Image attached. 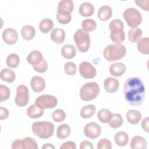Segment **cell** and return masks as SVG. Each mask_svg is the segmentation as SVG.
<instances>
[{
  "label": "cell",
  "mask_w": 149,
  "mask_h": 149,
  "mask_svg": "<svg viewBox=\"0 0 149 149\" xmlns=\"http://www.w3.org/2000/svg\"><path fill=\"white\" fill-rule=\"evenodd\" d=\"M21 34L24 40L27 41L31 40L36 35L35 29L31 25H26L22 28Z\"/></svg>",
  "instance_id": "4316f807"
},
{
  "label": "cell",
  "mask_w": 149,
  "mask_h": 149,
  "mask_svg": "<svg viewBox=\"0 0 149 149\" xmlns=\"http://www.w3.org/2000/svg\"><path fill=\"white\" fill-rule=\"evenodd\" d=\"M126 53V47L122 44H110L104 49V57L108 61H115L123 58Z\"/></svg>",
  "instance_id": "3957f363"
},
{
  "label": "cell",
  "mask_w": 149,
  "mask_h": 149,
  "mask_svg": "<svg viewBox=\"0 0 149 149\" xmlns=\"http://www.w3.org/2000/svg\"><path fill=\"white\" fill-rule=\"evenodd\" d=\"M97 15L100 20L105 22L109 20L112 15V10L108 5L101 6L97 13Z\"/></svg>",
  "instance_id": "603a6c76"
},
{
  "label": "cell",
  "mask_w": 149,
  "mask_h": 149,
  "mask_svg": "<svg viewBox=\"0 0 149 149\" xmlns=\"http://www.w3.org/2000/svg\"><path fill=\"white\" fill-rule=\"evenodd\" d=\"M29 100V89L26 86L21 84L17 87L16 95L15 98V102L17 106L23 107L26 106Z\"/></svg>",
  "instance_id": "ba28073f"
},
{
  "label": "cell",
  "mask_w": 149,
  "mask_h": 149,
  "mask_svg": "<svg viewBox=\"0 0 149 149\" xmlns=\"http://www.w3.org/2000/svg\"><path fill=\"white\" fill-rule=\"evenodd\" d=\"M54 27L53 21L49 18L42 19L39 23V29L41 33L47 34Z\"/></svg>",
  "instance_id": "4dcf8cb0"
},
{
  "label": "cell",
  "mask_w": 149,
  "mask_h": 149,
  "mask_svg": "<svg viewBox=\"0 0 149 149\" xmlns=\"http://www.w3.org/2000/svg\"><path fill=\"white\" fill-rule=\"evenodd\" d=\"M99 93V85L96 82H88L83 85L80 88V97L84 101H90L95 99Z\"/></svg>",
  "instance_id": "277c9868"
},
{
  "label": "cell",
  "mask_w": 149,
  "mask_h": 149,
  "mask_svg": "<svg viewBox=\"0 0 149 149\" xmlns=\"http://www.w3.org/2000/svg\"><path fill=\"white\" fill-rule=\"evenodd\" d=\"M0 77L2 80L11 83L15 81L16 75L15 72L11 69L4 68L1 70Z\"/></svg>",
  "instance_id": "d4e9b609"
},
{
  "label": "cell",
  "mask_w": 149,
  "mask_h": 149,
  "mask_svg": "<svg viewBox=\"0 0 149 149\" xmlns=\"http://www.w3.org/2000/svg\"><path fill=\"white\" fill-rule=\"evenodd\" d=\"M56 19L62 24H68L72 20L71 13L66 10H58L56 12Z\"/></svg>",
  "instance_id": "484cf974"
},
{
  "label": "cell",
  "mask_w": 149,
  "mask_h": 149,
  "mask_svg": "<svg viewBox=\"0 0 149 149\" xmlns=\"http://www.w3.org/2000/svg\"><path fill=\"white\" fill-rule=\"evenodd\" d=\"M79 12L80 15L83 17H90L94 12V7L91 3L84 2L80 5Z\"/></svg>",
  "instance_id": "ffe728a7"
},
{
  "label": "cell",
  "mask_w": 149,
  "mask_h": 149,
  "mask_svg": "<svg viewBox=\"0 0 149 149\" xmlns=\"http://www.w3.org/2000/svg\"><path fill=\"white\" fill-rule=\"evenodd\" d=\"M123 16L127 24L131 28L137 27L142 22L140 12L134 8H127L124 11Z\"/></svg>",
  "instance_id": "8992f818"
},
{
  "label": "cell",
  "mask_w": 149,
  "mask_h": 149,
  "mask_svg": "<svg viewBox=\"0 0 149 149\" xmlns=\"http://www.w3.org/2000/svg\"><path fill=\"white\" fill-rule=\"evenodd\" d=\"M80 149H93L94 148V146L91 142L87 141V140H84L81 142L80 144Z\"/></svg>",
  "instance_id": "c3c4849f"
},
{
  "label": "cell",
  "mask_w": 149,
  "mask_h": 149,
  "mask_svg": "<svg viewBox=\"0 0 149 149\" xmlns=\"http://www.w3.org/2000/svg\"><path fill=\"white\" fill-rule=\"evenodd\" d=\"M83 132L86 137L91 139H95L100 135L101 128L97 123L91 122L85 125Z\"/></svg>",
  "instance_id": "8fae6325"
},
{
  "label": "cell",
  "mask_w": 149,
  "mask_h": 149,
  "mask_svg": "<svg viewBox=\"0 0 149 149\" xmlns=\"http://www.w3.org/2000/svg\"><path fill=\"white\" fill-rule=\"evenodd\" d=\"M66 113L61 109H57L55 110L52 114V119L56 122H61L66 118Z\"/></svg>",
  "instance_id": "f35d334b"
},
{
  "label": "cell",
  "mask_w": 149,
  "mask_h": 149,
  "mask_svg": "<svg viewBox=\"0 0 149 149\" xmlns=\"http://www.w3.org/2000/svg\"><path fill=\"white\" fill-rule=\"evenodd\" d=\"M73 40L75 42L78 50L81 52H86L90 44L89 34L83 29H78L73 35Z\"/></svg>",
  "instance_id": "5b68a950"
},
{
  "label": "cell",
  "mask_w": 149,
  "mask_h": 149,
  "mask_svg": "<svg viewBox=\"0 0 149 149\" xmlns=\"http://www.w3.org/2000/svg\"><path fill=\"white\" fill-rule=\"evenodd\" d=\"M97 27V24L96 22L91 19H84L81 22L82 29L86 32L93 31L96 29Z\"/></svg>",
  "instance_id": "d590c367"
},
{
  "label": "cell",
  "mask_w": 149,
  "mask_h": 149,
  "mask_svg": "<svg viewBox=\"0 0 149 149\" xmlns=\"http://www.w3.org/2000/svg\"><path fill=\"white\" fill-rule=\"evenodd\" d=\"M62 56L66 59H71L76 55V49L75 47L71 44H65L61 48Z\"/></svg>",
  "instance_id": "44dd1931"
},
{
  "label": "cell",
  "mask_w": 149,
  "mask_h": 149,
  "mask_svg": "<svg viewBox=\"0 0 149 149\" xmlns=\"http://www.w3.org/2000/svg\"><path fill=\"white\" fill-rule=\"evenodd\" d=\"M96 108L94 105L90 104L84 106L80 110V116L83 119H88L92 117L95 113Z\"/></svg>",
  "instance_id": "d6a6232c"
},
{
  "label": "cell",
  "mask_w": 149,
  "mask_h": 149,
  "mask_svg": "<svg viewBox=\"0 0 149 149\" xmlns=\"http://www.w3.org/2000/svg\"><path fill=\"white\" fill-rule=\"evenodd\" d=\"M135 3L142 9L148 12L149 11V1L148 0H138L135 1Z\"/></svg>",
  "instance_id": "f6af8a7d"
},
{
  "label": "cell",
  "mask_w": 149,
  "mask_h": 149,
  "mask_svg": "<svg viewBox=\"0 0 149 149\" xmlns=\"http://www.w3.org/2000/svg\"><path fill=\"white\" fill-rule=\"evenodd\" d=\"M142 34L143 32L141 29L139 27L131 28L128 31V39L131 42L135 43L141 38Z\"/></svg>",
  "instance_id": "1f68e13d"
},
{
  "label": "cell",
  "mask_w": 149,
  "mask_h": 149,
  "mask_svg": "<svg viewBox=\"0 0 149 149\" xmlns=\"http://www.w3.org/2000/svg\"><path fill=\"white\" fill-rule=\"evenodd\" d=\"M124 29H113L111 30L110 33V37L112 42L115 44H121L125 38V31L123 30Z\"/></svg>",
  "instance_id": "2e32d148"
},
{
  "label": "cell",
  "mask_w": 149,
  "mask_h": 149,
  "mask_svg": "<svg viewBox=\"0 0 149 149\" xmlns=\"http://www.w3.org/2000/svg\"><path fill=\"white\" fill-rule=\"evenodd\" d=\"M149 118L146 117L141 121V127L144 131L146 132H149Z\"/></svg>",
  "instance_id": "681fc988"
},
{
  "label": "cell",
  "mask_w": 149,
  "mask_h": 149,
  "mask_svg": "<svg viewBox=\"0 0 149 149\" xmlns=\"http://www.w3.org/2000/svg\"><path fill=\"white\" fill-rule=\"evenodd\" d=\"M64 70L68 75L73 76L76 73V66L73 62H67L64 65Z\"/></svg>",
  "instance_id": "ab89813d"
},
{
  "label": "cell",
  "mask_w": 149,
  "mask_h": 149,
  "mask_svg": "<svg viewBox=\"0 0 149 149\" xmlns=\"http://www.w3.org/2000/svg\"><path fill=\"white\" fill-rule=\"evenodd\" d=\"M119 83L118 79L109 77L105 79L104 87L105 91L109 93H115L119 88Z\"/></svg>",
  "instance_id": "5bb4252c"
},
{
  "label": "cell",
  "mask_w": 149,
  "mask_h": 149,
  "mask_svg": "<svg viewBox=\"0 0 149 149\" xmlns=\"http://www.w3.org/2000/svg\"><path fill=\"white\" fill-rule=\"evenodd\" d=\"M110 74L115 77H119L122 76L126 70V65L120 62H116L111 64L109 66Z\"/></svg>",
  "instance_id": "9a60e30c"
},
{
  "label": "cell",
  "mask_w": 149,
  "mask_h": 149,
  "mask_svg": "<svg viewBox=\"0 0 149 149\" xmlns=\"http://www.w3.org/2000/svg\"><path fill=\"white\" fill-rule=\"evenodd\" d=\"M54 125L47 121L35 122L31 126V130L34 135L42 139L51 137L54 134Z\"/></svg>",
  "instance_id": "7a4b0ae2"
},
{
  "label": "cell",
  "mask_w": 149,
  "mask_h": 149,
  "mask_svg": "<svg viewBox=\"0 0 149 149\" xmlns=\"http://www.w3.org/2000/svg\"><path fill=\"white\" fill-rule=\"evenodd\" d=\"M33 69L35 71L37 72L38 73H42L45 72L48 69V64L45 59H44L38 65L33 66Z\"/></svg>",
  "instance_id": "7bdbcfd3"
},
{
  "label": "cell",
  "mask_w": 149,
  "mask_h": 149,
  "mask_svg": "<svg viewBox=\"0 0 149 149\" xmlns=\"http://www.w3.org/2000/svg\"><path fill=\"white\" fill-rule=\"evenodd\" d=\"M6 65L11 68H17L20 63V58L19 55L16 54H9L6 59Z\"/></svg>",
  "instance_id": "8d00e7d4"
},
{
  "label": "cell",
  "mask_w": 149,
  "mask_h": 149,
  "mask_svg": "<svg viewBox=\"0 0 149 149\" xmlns=\"http://www.w3.org/2000/svg\"><path fill=\"white\" fill-rule=\"evenodd\" d=\"M74 8L73 2L72 0H62L58 5V10H66L71 13Z\"/></svg>",
  "instance_id": "74e56055"
},
{
  "label": "cell",
  "mask_w": 149,
  "mask_h": 149,
  "mask_svg": "<svg viewBox=\"0 0 149 149\" xmlns=\"http://www.w3.org/2000/svg\"><path fill=\"white\" fill-rule=\"evenodd\" d=\"M112 113L107 109H101L97 113V118L98 120L104 123H108L112 118Z\"/></svg>",
  "instance_id": "e575fe53"
},
{
  "label": "cell",
  "mask_w": 149,
  "mask_h": 149,
  "mask_svg": "<svg viewBox=\"0 0 149 149\" xmlns=\"http://www.w3.org/2000/svg\"><path fill=\"white\" fill-rule=\"evenodd\" d=\"M42 149H47V148H55V147L52 144H50V143H46V144H44V146L42 147Z\"/></svg>",
  "instance_id": "f907efd6"
},
{
  "label": "cell",
  "mask_w": 149,
  "mask_h": 149,
  "mask_svg": "<svg viewBox=\"0 0 149 149\" xmlns=\"http://www.w3.org/2000/svg\"><path fill=\"white\" fill-rule=\"evenodd\" d=\"M12 149H37L38 145L36 140L31 137L23 139H16L12 142Z\"/></svg>",
  "instance_id": "9c48e42d"
},
{
  "label": "cell",
  "mask_w": 149,
  "mask_h": 149,
  "mask_svg": "<svg viewBox=\"0 0 149 149\" xmlns=\"http://www.w3.org/2000/svg\"><path fill=\"white\" fill-rule=\"evenodd\" d=\"M60 149H76V145L72 141H68L63 143L59 147Z\"/></svg>",
  "instance_id": "bcb514c9"
},
{
  "label": "cell",
  "mask_w": 149,
  "mask_h": 149,
  "mask_svg": "<svg viewBox=\"0 0 149 149\" xmlns=\"http://www.w3.org/2000/svg\"><path fill=\"white\" fill-rule=\"evenodd\" d=\"M35 104L41 109H52L58 104V100L53 95L43 94L38 96L35 100Z\"/></svg>",
  "instance_id": "52a82bcc"
},
{
  "label": "cell",
  "mask_w": 149,
  "mask_h": 149,
  "mask_svg": "<svg viewBox=\"0 0 149 149\" xmlns=\"http://www.w3.org/2000/svg\"><path fill=\"white\" fill-rule=\"evenodd\" d=\"M126 116L128 122L132 125L139 123L141 119V112L136 109H130L127 111Z\"/></svg>",
  "instance_id": "7402d4cb"
},
{
  "label": "cell",
  "mask_w": 149,
  "mask_h": 149,
  "mask_svg": "<svg viewBox=\"0 0 149 149\" xmlns=\"http://www.w3.org/2000/svg\"><path fill=\"white\" fill-rule=\"evenodd\" d=\"M97 148L98 149H111L112 148V144L109 139H102L97 143Z\"/></svg>",
  "instance_id": "b9f144b4"
},
{
  "label": "cell",
  "mask_w": 149,
  "mask_h": 149,
  "mask_svg": "<svg viewBox=\"0 0 149 149\" xmlns=\"http://www.w3.org/2000/svg\"><path fill=\"white\" fill-rule=\"evenodd\" d=\"M2 37L5 43L9 45H13L16 42L18 38V34L15 29L9 27L3 30Z\"/></svg>",
  "instance_id": "7c38bea8"
},
{
  "label": "cell",
  "mask_w": 149,
  "mask_h": 149,
  "mask_svg": "<svg viewBox=\"0 0 149 149\" xmlns=\"http://www.w3.org/2000/svg\"><path fill=\"white\" fill-rule=\"evenodd\" d=\"M124 29V24L122 20L120 19H114L112 20L109 24V30H112L113 29Z\"/></svg>",
  "instance_id": "ee69618b"
},
{
  "label": "cell",
  "mask_w": 149,
  "mask_h": 149,
  "mask_svg": "<svg viewBox=\"0 0 149 149\" xmlns=\"http://www.w3.org/2000/svg\"><path fill=\"white\" fill-rule=\"evenodd\" d=\"M130 146L132 149H146L147 146V143L143 137L135 136L132 138Z\"/></svg>",
  "instance_id": "d6986e66"
},
{
  "label": "cell",
  "mask_w": 149,
  "mask_h": 149,
  "mask_svg": "<svg viewBox=\"0 0 149 149\" xmlns=\"http://www.w3.org/2000/svg\"><path fill=\"white\" fill-rule=\"evenodd\" d=\"M123 122V119L121 115L119 113H114L112 115L111 120L108 122L109 125L113 129H117L120 127Z\"/></svg>",
  "instance_id": "836d02e7"
},
{
  "label": "cell",
  "mask_w": 149,
  "mask_h": 149,
  "mask_svg": "<svg viewBox=\"0 0 149 149\" xmlns=\"http://www.w3.org/2000/svg\"><path fill=\"white\" fill-rule=\"evenodd\" d=\"M44 110L40 108L36 104L31 105L27 109V115L32 119H36L40 118L43 115Z\"/></svg>",
  "instance_id": "cb8c5ba5"
},
{
  "label": "cell",
  "mask_w": 149,
  "mask_h": 149,
  "mask_svg": "<svg viewBox=\"0 0 149 149\" xmlns=\"http://www.w3.org/2000/svg\"><path fill=\"white\" fill-rule=\"evenodd\" d=\"M0 91H1V102L7 100L10 95V89L5 85L1 84L0 85Z\"/></svg>",
  "instance_id": "60d3db41"
},
{
  "label": "cell",
  "mask_w": 149,
  "mask_h": 149,
  "mask_svg": "<svg viewBox=\"0 0 149 149\" xmlns=\"http://www.w3.org/2000/svg\"><path fill=\"white\" fill-rule=\"evenodd\" d=\"M115 143L120 147L125 146L129 141V135L123 131H120L116 133L114 137Z\"/></svg>",
  "instance_id": "83f0119b"
},
{
  "label": "cell",
  "mask_w": 149,
  "mask_h": 149,
  "mask_svg": "<svg viewBox=\"0 0 149 149\" xmlns=\"http://www.w3.org/2000/svg\"><path fill=\"white\" fill-rule=\"evenodd\" d=\"M70 127L66 123L59 125L56 130V136L59 139H65L70 134Z\"/></svg>",
  "instance_id": "f1b7e54d"
},
{
  "label": "cell",
  "mask_w": 149,
  "mask_h": 149,
  "mask_svg": "<svg viewBox=\"0 0 149 149\" xmlns=\"http://www.w3.org/2000/svg\"><path fill=\"white\" fill-rule=\"evenodd\" d=\"M79 71L80 75L84 79H93L97 74L95 68L87 61L81 62L79 67Z\"/></svg>",
  "instance_id": "30bf717a"
},
{
  "label": "cell",
  "mask_w": 149,
  "mask_h": 149,
  "mask_svg": "<svg viewBox=\"0 0 149 149\" xmlns=\"http://www.w3.org/2000/svg\"><path fill=\"white\" fill-rule=\"evenodd\" d=\"M137 42V47L139 51L143 54L148 55L149 54L148 37H144L140 38Z\"/></svg>",
  "instance_id": "f546056e"
},
{
  "label": "cell",
  "mask_w": 149,
  "mask_h": 149,
  "mask_svg": "<svg viewBox=\"0 0 149 149\" xmlns=\"http://www.w3.org/2000/svg\"><path fill=\"white\" fill-rule=\"evenodd\" d=\"M44 60L42 54L37 50L31 51L27 56V61L33 66L38 65Z\"/></svg>",
  "instance_id": "ac0fdd59"
},
{
  "label": "cell",
  "mask_w": 149,
  "mask_h": 149,
  "mask_svg": "<svg viewBox=\"0 0 149 149\" xmlns=\"http://www.w3.org/2000/svg\"><path fill=\"white\" fill-rule=\"evenodd\" d=\"M30 86L34 92L40 93L45 89V81L42 77L35 76L33 77L30 80Z\"/></svg>",
  "instance_id": "4fadbf2b"
},
{
  "label": "cell",
  "mask_w": 149,
  "mask_h": 149,
  "mask_svg": "<svg viewBox=\"0 0 149 149\" xmlns=\"http://www.w3.org/2000/svg\"><path fill=\"white\" fill-rule=\"evenodd\" d=\"M146 89L142 80L137 77L127 78L123 86V95L132 106H140L145 99Z\"/></svg>",
  "instance_id": "6da1fadb"
},
{
  "label": "cell",
  "mask_w": 149,
  "mask_h": 149,
  "mask_svg": "<svg viewBox=\"0 0 149 149\" xmlns=\"http://www.w3.org/2000/svg\"><path fill=\"white\" fill-rule=\"evenodd\" d=\"M66 34L65 31L60 28H56L54 29L50 34L51 40L55 44H60L64 42Z\"/></svg>",
  "instance_id": "e0dca14e"
},
{
  "label": "cell",
  "mask_w": 149,
  "mask_h": 149,
  "mask_svg": "<svg viewBox=\"0 0 149 149\" xmlns=\"http://www.w3.org/2000/svg\"><path fill=\"white\" fill-rule=\"evenodd\" d=\"M9 112L8 109L5 107H0V120H4L8 118Z\"/></svg>",
  "instance_id": "7dc6e473"
}]
</instances>
